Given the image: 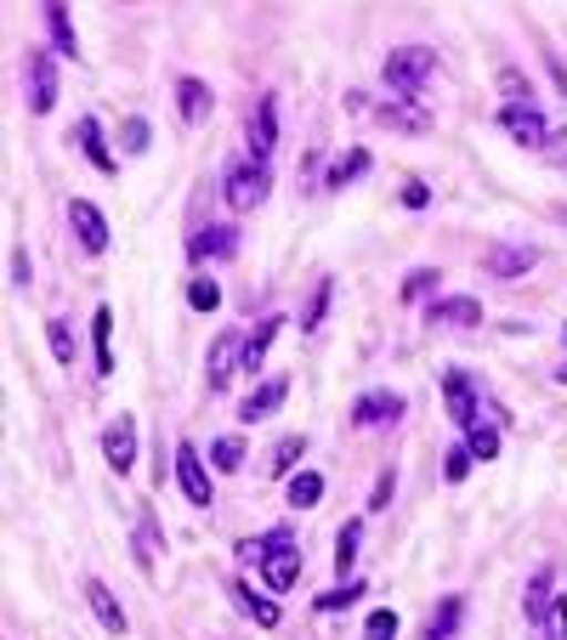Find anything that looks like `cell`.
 Returning <instances> with one entry per match:
<instances>
[{"mask_svg": "<svg viewBox=\"0 0 567 640\" xmlns=\"http://www.w3.org/2000/svg\"><path fill=\"white\" fill-rule=\"evenodd\" d=\"M465 448L477 454V460H494V454H499V431H494L488 420H477V425L465 431Z\"/></svg>", "mask_w": 567, "mask_h": 640, "instance_id": "cell-31", "label": "cell"}, {"mask_svg": "<svg viewBox=\"0 0 567 640\" xmlns=\"http://www.w3.org/2000/svg\"><path fill=\"white\" fill-rule=\"evenodd\" d=\"M210 465H216V471H239V465H245V442H239V436H221L216 448H210Z\"/></svg>", "mask_w": 567, "mask_h": 640, "instance_id": "cell-33", "label": "cell"}, {"mask_svg": "<svg viewBox=\"0 0 567 640\" xmlns=\"http://www.w3.org/2000/svg\"><path fill=\"white\" fill-rule=\"evenodd\" d=\"M471 460H477V454H471L465 442H460V448L443 454V476H449V482H465V476H471Z\"/></svg>", "mask_w": 567, "mask_h": 640, "instance_id": "cell-40", "label": "cell"}, {"mask_svg": "<svg viewBox=\"0 0 567 640\" xmlns=\"http://www.w3.org/2000/svg\"><path fill=\"white\" fill-rule=\"evenodd\" d=\"M499 91L511 96V103H528V80L516 74V69H505V74H499Z\"/></svg>", "mask_w": 567, "mask_h": 640, "instance_id": "cell-43", "label": "cell"}, {"mask_svg": "<svg viewBox=\"0 0 567 640\" xmlns=\"http://www.w3.org/2000/svg\"><path fill=\"white\" fill-rule=\"evenodd\" d=\"M556 380H561V385H567V369H556Z\"/></svg>", "mask_w": 567, "mask_h": 640, "instance_id": "cell-48", "label": "cell"}, {"mask_svg": "<svg viewBox=\"0 0 567 640\" xmlns=\"http://www.w3.org/2000/svg\"><path fill=\"white\" fill-rule=\"evenodd\" d=\"M91 340H97V374H114V312L97 307L91 318Z\"/></svg>", "mask_w": 567, "mask_h": 640, "instance_id": "cell-23", "label": "cell"}, {"mask_svg": "<svg viewBox=\"0 0 567 640\" xmlns=\"http://www.w3.org/2000/svg\"><path fill=\"white\" fill-rule=\"evenodd\" d=\"M85 601H91V612H97V623H103L109 634H125V607L109 596L103 578H85Z\"/></svg>", "mask_w": 567, "mask_h": 640, "instance_id": "cell-19", "label": "cell"}, {"mask_svg": "<svg viewBox=\"0 0 567 640\" xmlns=\"http://www.w3.org/2000/svg\"><path fill=\"white\" fill-rule=\"evenodd\" d=\"M363 171H369V154H363V147H352L347 159H336V165H329V187L341 193V187H347V182H358Z\"/></svg>", "mask_w": 567, "mask_h": 640, "instance_id": "cell-29", "label": "cell"}, {"mask_svg": "<svg viewBox=\"0 0 567 640\" xmlns=\"http://www.w3.org/2000/svg\"><path fill=\"white\" fill-rule=\"evenodd\" d=\"M272 147H278V96H261L256 103V120H250V159H272Z\"/></svg>", "mask_w": 567, "mask_h": 640, "instance_id": "cell-11", "label": "cell"}, {"mask_svg": "<svg viewBox=\"0 0 567 640\" xmlns=\"http://www.w3.org/2000/svg\"><path fill=\"white\" fill-rule=\"evenodd\" d=\"M534 261H539V250L534 244H494L488 250V278H523V272H534Z\"/></svg>", "mask_w": 567, "mask_h": 640, "instance_id": "cell-10", "label": "cell"}, {"mask_svg": "<svg viewBox=\"0 0 567 640\" xmlns=\"http://www.w3.org/2000/svg\"><path fill=\"white\" fill-rule=\"evenodd\" d=\"M136 567H154L159 561V550H165V533H159V522H154V510H142L136 516Z\"/></svg>", "mask_w": 567, "mask_h": 640, "instance_id": "cell-22", "label": "cell"}, {"mask_svg": "<svg viewBox=\"0 0 567 640\" xmlns=\"http://www.w3.org/2000/svg\"><path fill=\"white\" fill-rule=\"evenodd\" d=\"M425 199H432V193H425L420 182H403V205H409V210H425Z\"/></svg>", "mask_w": 567, "mask_h": 640, "instance_id": "cell-45", "label": "cell"}, {"mask_svg": "<svg viewBox=\"0 0 567 640\" xmlns=\"http://www.w3.org/2000/svg\"><path fill=\"white\" fill-rule=\"evenodd\" d=\"M245 340H250V334H239V329L216 334V347H210V391H227V380H233V358L245 363Z\"/></svg>", "mask_w": 567, "mask_h": 640, "instance_id": "cell-12", "label": "cell"}, {"mask_svg": "<svg viewBox=\"0 0 567 640\" xmlns=\"http://www.w3.org/2000/svg\"><path fill=\"white\" fill-rule=\"evenodd\" d=\"M318 499H323V476H318V471L290 476V505H296V510H312Z\"/></svg>", "mask_w": 567, "mask_h": 640, "instance_id": "cell-28", "label": "cell"}, {"mask_svg": "<svg viewBox=\"0 0 567 640\" xmlns=\"http://www.w3.org/2000/svg\"><path fill=\"white\" fill-rule=\"evenodd\" d=\"M460 612H465V607H460V596H443V607H437V618H432V623H425V634H420V640H449V634L460 629Z\"/></svg>", "mask_w": 567, "mask_h": 640, "instance_id": "cell-27", "label": "cell"}, {"mask_svg": "<svg viewBox=\"0 0 567 640\" xmlns=\"http://www.w3.org/2000/svg\"><path fill=\"white\" fill-rule=\"evenodd\" d=\"M187 307H194V312H216V307H221L216 278H194V283H187Z\"/></svg>", "mask_w": 567, "mask_h": 640, "instance_id": "cell-32", "label": "cell"}, {"mask_svg": "<svg viewBox=\"0 0 567 640\" xmlns=\"http://www.w3.org/2000/svg\"><path fill=\"white\" fill-rule=\"evenodd\" d=\"M23 96H29V114H52L58 109V63L45 45H29L23 52Z\"/></svg>", "mask_w": 567, "mask_h": 640, "instance_id": "cell-2", "label": "cell"}, {"mask_svg": "<svg viewBox=\"0 0 567 640\" xmlns=\"http://www.w3.org/2000/svg\"><path fill=\"white\" fill-rule=\"evenodd\" d=\"M176 482H182L187 505H210V499H216V482H210V471H205V460H199L194 442H176Z\"/></svg>", "mask_w": 567, "mask_h": 640, "instance_id": "cell-5", "label": "cell"}, {"mask_svg": "<svg viewBox=\"0 0 567 640\" xmlns=\"http://www.w3.org/2000/svg\"><path fill=\"white\" fill-rule=\"evenodd\" d=\"M374 114H381L386 125H403V131H425V125H432V120H425V114H414V109H398V103H381V109H374Z\"/></svg>", "mask_w": 567, "mask_h": 640, "instance_id": "cell-37", "label": "cell"}, {"mask_svg": "<svg viewBox=\"0 0 567 640\" xmlns=\"http://www.w3.org/2000/svg\"><path fill=\"white\" fill-rule=\"evenodd\" d=\"M103 460H109L114 476H125V471L136 465V420H131V414H114V420L103 425Z\"/></svg>", "mask_w": 567, "mask_h": 640, "instance_id": "cell-6", "label": "cell"}, {"mask_svg": "<svg viewBox=\"0 0 567 640\" xmlns=\"http://www.w3.org/2000/svg\"><path fill=\"white\" fill-rule=\"evenodd\" d=\"M358 538H363V522H347L341 538H336V567H341V572L358 561Z\"/></svg>", "mask_w": 567, "mask_h": 640, "instance_id": "cell-36", "label": "cell"}, {"mask_svg": "<svg viewBox=\"0 0 567 640\" xmlns=\"http://www.w3.org/2000/svg\"><path fill=\"white\" fill-rule=\"evenodd\" d=\"M301 454H307V436H278L272 454H267V471H272V476H290V465H296Z\"/></svg>", "mask_w": 567, "mask_h": 640, "instance_id": "cell-26", "label": "cell"}, {"mask_svg": "<svg viewBox=\"0 0 567 640\" xmlns=\"http://www.w3.org/2000/svg\"><path fill=\"white\" fill-rule=\"evenodd\" d=\"M329 289H336V283H329V278H318L312 301H307V312H301V329H307V334H312V329L323 323V312H329Z\"/></svg>", "mask_w": 567, "mask_h": 640, "instance_id": "cell-35", "label": "cell"}, {"mask_svg": "<svg viewBox=\"0 0 567 640\" xmlns=\"http://www.w3.org/2000/svg\"><path fill=\"white\" fill-rule=\"evenodd\" d=\"M392 487H398V476L386 471L381 482H374V499H369V510H386V505H392Z\"/></svg>", "mask_w": 567, "mask_h": 640, "instance_id": "cell-44", "label": "cell"}, {"mask_svg": "<svg viewBox=\"0 0 567 640\" xmlns=\"http://www.w3.org/2000/svg\"><path fill=\"white\" fill-rule=\"evenodd\" d=\"M550 74H556V85H561V96H567V69H561L556 58H550Z\"/></svg>", "mask_w": 567, "mask_h": 640, "instance_id": "cell-47", "label": "cell"}, {"mask_svg": "<svg viewBox=\"0 0 567 640\" xmlns=\"http://www.w3.org/2000/svg\"><path fill=\"white\" fill-rule=\"evenodd\" d=\"M284 391H290V380L284 374H272V380H261L250 398H245V409H239V420L245 425H256V420H267V414H278V403H284Z\"/></svg>", "mask_w": 567, "mask_h": 640, "instance_id": "cell-17", "label": "cell"}, {"mask_svg": "<svg viewBox=\"0 0 567 640\" xmlns=\"http://www.w3.org/2000/svg\"><path fill=\"white\" fill-rule=\"evenodd\" d=\"M363 634H369V640H398V612H392V607H381V612H369Z\"/></svg>", "mask_w": 567, "mask_h": 640, "instance_id": "cell-39", "label": "cell"}, {"mask_svg": "<svg viewBox=\"0 0 567 640\" xmlns=\"http://www.w3.org/2000/svg\"><path fill=\"white\" fill-rule=\"evenodd\" d=\"M499 125L523 142V147H545V142H550V125L539 120L534 103H505V109H499Z\"/></svg>", "mask_w": 567, "mask_h": 640, "instance_id": "cell-9", "label": "cell"}, {"mask_svg": "<svg viewBox=\"0 0 567 640\" xmlns=\"http://www.w3.org/2000/svg\"><path fill=\"white\" fill-rule=\"evenodd\" d=\"M233 250H239V233L233 227H199L194 238H187V256L194 261H227Z\"/></svg>", "mask_w": 567, "mask_h": 640, "instance_id": "cell-14", "label": "cell"}, {"mask_svg": "<svg viewBox=\"0 0 567 640\" xmlns=\"http://www.w3.org/2000/svg\"><path fill=\"white\" fill-rule=\"evenodd\" d=\"M556 578H550V567H539L534 578H528V596H523V612H528V623L534 629H545V618H550V601H556V589H550Z\"/></svg>", "mask_w": 567, "mask_h": 640, "instance_id": "cell-20", "label": "cell"}, {"mask_svg": "<svg viewBox=\"0 0 567 640\" xmlns=\"http://www.w3.org/2000/svg\"><path fill=\"white\" fill-rule=\"evenodd\" d=\"M545 640H567V596L550 601V618H545Z\"/></svg>", "mask_w": 567, "mask_h": 640, "instance_id": "cell-42", "label": "cell"}, {"mask_svg": "<svg viewBox=\"0 0 567 640\" xmlns=\"http://www.w3.org/2000/svg\"><path fill=\"white\" fill-rule=\"evenodd\" d=\"M403 414V398L398 391H363L352 403V425H392Z\"/></svg>", "mask_w": 567, "mask_h": 640, "instance_id": "cell-13", "label": "cell"}, {"mask_svg": "<svg viewBox=\"0 0 567 640\" xmlns=\"http://www.w3.org/2000/svg\"><path fill=\"white\" fill-rule=\"evenodd\" d=\"M267 187H272V176H267L261 159H233L227 165V205L233 210H256L267 199Z\"/></svg>", "mask_w": 567, "mask_h": 640, "instance_id": "cell-4", "label": "cell"}, {"mask_svg": "<svg viewBox=\"0 0 567 640\" xmlns=\"http://www.w3.org/2000/svg\"><path fill=\"white\" fill-rule=\"evenodd\" d=\"M432 289H437V267H414V272L403 278V301H425Z\"/></svg>", "mask_w": 567, "mask_h": 640, "instance_id": "cell-34", "label": "cell"}, {"mask_svg": "<svg viewBox=\"0 0 567 640\" xmlns=\"http://www.w3.org/2000/svg\"><path fill=\"white\" fill-rule=\"evenodd\" d=\"M425 318L449 323V329H471V323H483V307H477V295H449V301L425 307Z\"/></svg>", "mask_w": 567, "mask_h": 640, "instance_id": "cell-15", "label": "cell"}, {"mask_svg": "<svg viewBox=\"0 0 567 640\" xmlns=\"http://www.w3.org/2000/svg\"><path fill=\"white\" fill-rule=\"evenodd\" d=\"M40 18H45V29H52V52L80 58V34H74V23H69V7H63V0H40Z\"/></svg>", "mask_w": 567, "mask_h": 640, "instance_id": "cell-16", "label": "cell"}, {"mask_svg": "<svg viewBox=\"0 0 567 640\" xmlns=\"http://www.w3.org/2000/svg\"><path fill=\"white\" fill-rule=\"evenodd\" d=\"M358 596H363V584H341V589H329V596H318V612H347Z\"/></svg>", "mask_w": 567, "mask_h": 640, "instance_id": "cell-38", "label": "cell"}, {"mask_svg": "<svg viewBox=\"0 0 567 640\" xmlns=\"http://www.w3.org/2000/svg\"><path fill=\"white\" fill-rule=\"evenodd\" d=\"M432 69H437V58L425 52V45H398V52H386V85L398 96H414L425 80H432Z\"/></svg>", "mask_w": 567, "mask_h": 640, "instance_id": "cell-3", "label": "cell"}, {"mask_svg": "<svg viewBox=\"0 0 567 640\" xmlns=\"http://www.w3.org/2000/svg\"><path fill=\"white\" fill-rule=\"evenodd\" d=\"M245 556L250 561H261V572H267V584L272 589H290L296 578H301V550H296V538L290 533H267V538H250L245 545Z\"/></svg>", "mask_w": 567, "mask_h": 640, "instance_id": "cell-1", "label": "cell"}, {"mask_svg": "<svg viewBox=\"0 0 567 640\" xmlns=\"http://www.w3.org/2000/svg\"><path fill=\"white\" fill-rule=\"evenodd\" d=\"M74 136H80V154L97 165L103 176H114V154H109V142H103V125H97V120H80Z\"/></svg>", "mask_w": 567, "mask_h": 640, "instance_id": "cell-21", "label": "cell"}, {"mask_svg": "<svg viewBox=\"0 0 567 640\" xmlns=\"http://www.w3.org/2000/svg\"><path fill=\"white\" fill-rule=\"evenodd\" d=\"M69 221H74V238H80L85 256H103L109 250V221H103V210L91 205V199H69Z\"/></svg>", "mask_w": 567, "mask_h": 640, "instance_id": "cell-8", "label": "cell"}, {"mask_svg": "<svg viewBox=\"0 0 567 640\" xmlns=\"http://www.w3.org/2000/svg\"><path fill=\"white\" fill-rule=\"evenodd\" d=\"M443 403H449V420L460 425V431H471L483 414H477V385H471V374L465 369H449L443 374Z\"/></svg>", "mask_w": 567, "mask_h": 640, "instance_id": "cell-7", "label": "cell"}, {"mask_svg": "<svg viewBox=\"0 0 567 640\" xmlns=\"http://www.w3.org/2000/svg\"><path fill=\"white\" fill-rule=\"evenodd\" d=\"M278 329H284V318H261V323H256V334L245 340V363H239V369H250V374L261 369V358H267V347L278 340Z\"/></svg>", "mask_w": 567, "mask_h": 640, "instance_id": "cell-24", "label": "cell"}, {"mask_svg": "<svg viewBox=\"0 0 567 640\" xmlns=\"http://www.w3.org/2000/svg\"><path fill=\"white\" fill-rule=\"evenodd\" d=\"M125 154H148V120H125Z\"/></svg>", "mask_w": 567, "mask_h": 640, "instance_id": "cell-41", "label": "cell"}, {"mask_svg": "<svg viewBox=\"0 0 567 640\" xmlns=\"http://www.w3.org/2000/svg\"><path fill=\"white\" fill-rule=\"evenodd\" d=\"M12 283H18V289H29V256H23V250L12 256Z\"/></svg>", "mask_w": 567, "mask_h": 640, "instance_id": "cell-46", "label": "cell"}, {"mask_svg": "<svg viewBox=\"0 0 567 640\" xmlns=\"http://www.w3.org/2000/svg\"><path fill=\"white\" fill-rule=\"evenodd\" d=\"M561 347H567V329H561Z\"/></svg>", "mask_w": 567, "mask_h": 640, "instance_id": "cell-49", "label": "cell"}, {"mask_svg": "<svg viewBox=\"0 0 567 640\" xmlns=\"http://www.w3.org/2000/svg\"><path fill=\"white\" fill-rule=\"evenodd\" d=\"M45 340H52V358H58L63 369H74V334H69L63 318H45Z\"/></svg>", "mask_w": 567, "mask_h": 640, "instance_id": "cell-30", "label": "cell"}, {"mask_svg": "<svg viewBox=\"0 0 567 640\" xmlns=\"http://www.w3.org/2000/svg\"><path fill=\"white\" fill-rule=\"evenodd\" d=\"M233 596H239V612H245V618H256L261 629H278V607H272L267 596H256L250 584H239V589H233Z\"/></svg>", "mask_w": 567, "mask_h": 640, "instance_id": "cell-25", "label": "cell"}, {"mask_svg": "<svg viewBox=\"0 0 567 640\" xmlns=\"http://www.w3.org/2000/svg\"><path fill=\"white\" fill-rule=\"evenodd\" d=\"M176 114H182V125H199L205 114H210V85L205 80H176Z\"/></svg>", "mask_w": 567, "mask_h": 640, "instance_id": "cell-18", "label": "cell"}]
</instances>
